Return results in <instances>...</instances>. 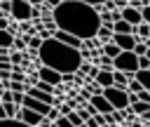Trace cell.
<instances>
[{"instance_id":"cell-15","label":"cell","mask_w":150,"mask_h":127,"mask_svg":"<svg viewBox=\"0 0 150 127\" xmlns=\"http://www.w3.org/2000/svg\"><path fill=\"white\" fill-rule=\"evenodd\" d=\"M96 38H98L101 42L112 40V28H110V24H101V26H98V31H96Z\"/></svg>"},{"instance_id":"cell-14","label":"cell","mask_w":150,"mask_h":127,"mask_svg":"<svg viewBox=\"0 0 150 127\" xmlns=\"http://www.w3.org/2000/svg\"><path fill=\"white\" fill-rule=\"evenodd\" d=\"M120 52H122V49H120V47H117L112 40H108V42H101V54H108L110 59H115Z\"/></svg>"},{"instance_id":"cell-22","label":"cell","mask_w":150,"mask_h":127,"mask_svg":"<svg viewBox=\"0 0 150 127\" xmlns=\"http://www.w3.org/2000/svg\"><path fill=\"white\" fill-rule=\"evenodd\" d=\"M141 19H143L145 24H150V5H148V2L141 5Z\"/></svg>"},{"instance_id":"cell-19","label":"cell","mask_w":150,"mask_h":127,"mask_svg":"<svg viewBox=\"0 0 150 127\" xmlns=\"http://www.w3.org/2000/svg\"><path fill=\"white\" fill-rule=\"evenodd\" d=\"M66 118H68L70 127H82V125H84V122H82V118H80V113H77L75 108H70V111L66 113Z\"/></svg>"},{"instance_id":"cell-27","label":"cell","mask_w":150,"mask_h":127,"mask_svg":"<svg viewBox=\"0 0 150 127\" xmlns=\"http://www.w3.org/2000/svg\"><path fill=\"white\" fill-rule=\"evenodd\" d=\"M7 24H9V16H0V28H7Z\"/></svg>"},{"instance_id":"cell-33","label":"cell","mask_w":150,"mask_h":127,"mask_svg":"<svg viewBox=\"0 0 150 127\" xmlns=\"http://www.w3.org/2000/svg\"><path fill=\"white\" fill-rule=\"evenodd\" d=\"M148 38H150V35H148Z\"/></svg>"},{"instance_id":"cell-11","label":"cell","mask_w":150,"mask_h":127,"mask_svg":"<svg viewBox=\"0 0 150 127\" xmlns=\"http://www.w3.org/2000/svg\"><path fill=\"white\" fill-rule=\"evenodd\" d=\"M110 28H112V33H136V26L129 24V21H124L122 16L115 19V21L110 24Z\"/></svg>"},{"instance_id":"cell-21","label":"cell","mask_w":150,"mask_h":127,"mask_svg":"<svg viewBox=\"0 0 150 127\" xmlns=\"http://www.w3.org/2000/svg\"><path fill=\"white\" fill-rule=\"evenodd\" d=\"M30 85H35L38 89H42V92H49V94H54V89H56V85H49V82H45V80H35V82H30Z\"/></svg>"},{"instance_id":"cell-12","label":"cell","mask_w":150,"mask_h":127,"mask_svg":"<svg viewBox=\"0 0 150 127\" xmlns=\"http://www.w3.org/2000/svg\"><path fill=\"white\" fill-rule=\"evenodd\" d=\"M101 87H110L112 85V71H105V68H98V73H96V78H94Z\"/></svg>"},{"instance_id":"cell-1","label":"cell","mask_w":150,"mask_h":127,"mask_svg":"<svg viewBox=\"0 0 150 127\" xmlns=\"http://www.w3.org/2000/svg\"><path fill=\"white\" fill-rule=\"evenodd\" d=\"M52 19L56 24V28L68 31L77 38H94L101 19L94 5H87L82 0H61L54 9H52Z\"/></svg>"},{"instance_id":"cell-26","label":"cell","mask_w":150,"mask_h":127,"mask_svg":"<svg viewBox=\"0 0 150 127\" xmlns=\"http://www.w3.org/2000/svg\"><path fill=\"white\" fill-rule=\"evenodd\" d=\"M75 111H77V113H80V118H82V122H84V120H87V118H89V115H91V113H89V111H87V108H75Z\"/></svg>"},{"instance_id":"cell-23","label":"cell","mask_w":150,"mask_h":127,"mask_svg":"<svg viewBox=\"0 0 150 127\" xmlns=\"http://www.w3.org/2000/svg\"><path fill=\"white\" fill-rule=\"evenodd\" d=\"M136 94H138L141 101H148V103H150V89H141V92H136Z\"/></svg>"},{"instance_id":"cell-31","label":"cell","mask_w":150,"mask_h":127,"mask_svg":"<svg viewBox=\"0 0 150 127\" xmlns=\"http://www.w3.org/2000/svg\"><path fill=\"white\" fill-rule=\"evenodd\" d=\"M145 56H148V59H150V45H148V49H145Z\"/></svg>"},{"instance_id":"cell-13","label":"cell","mask_w":150,"mask_h":127,"mask_svg":"<svg viewBox=\"0 0 150 127\" xmlns=\"http://www.w3.org/2000/svg\"><path fill=\"white\" fill-rule=\"evenodd\" d=\"M134 78L141 82L143 89H150V68H138V71L134 73Z\"/></svg>"},{"instance_id":"cell-16","label":"cell","mask_w":150,"mask_h":127,"mask_svg":"<svg viewBox=\"0 0 150 127\" xmlns=\"http://www.w3.org/2000/svg\"><path fill=\"white\" fill-rule=\"evenodd\" d=\"M127 82H129V75H127V73H122V71H115V68H112V85H115V87H124V89H127Z\"/></svg>"},{"instance_id":"cell-32","label":"cell","mask_w":150,"mask_h":127,"mask_svg":"<svg viewBox=\"0 0 150 127\" xmlns=\"http://www.w3.org/2000/svg\"><path fill=\"white\" fill-rule=\"evenodd\" d=\"M148 5H150V0H148Z\"/></svg>"},{"instance_id":"cell-2","label":"cell","mask_w":150,"mask_h":127,"mask_svg":"<svg viewBox=\"0 0 150 127\" xmlns=\"http://www.w3.org/2000/svg\"><path fill=\"white\" fill-rule=\"evenodd\" d=\"M38 56H40V63L59 71V73H68V71H77L80 61H82V54L77 47H70L61 40H56L54 35L52 38H45L38 47Z\"/></svg>"},{"instance_id":"cell-17","label":"cell","mask_w":150,"mask_h":127,"mask_svg":"<svg viewBox=\"0 0 150 127\" xmlns=\"http://www.w3.org/2000/svg\"><path fill=\"white\" fill-rule=\"evenodd\" d=\"M12 40H14V35L7 28H0V49H12Z\"/></svg>"},{"instance_id":"cell-9","label":"cell","mask_w":150,"mask_h":127,"mask_svg":"<svg viewBox=\"0 0 150 127\" xmlns=\"http://www.w3.org/2000/svg\"><path fill=\"white\" fill-rule=\"evenodd\" d=\"M120 14H122V19L124 21H129V24H138V21H143L141 19V7H131V5H124L122 9H120Z\"/></svg>"},{"instance_id":"cell-29","label":"cell","mask_w":150,"mask_h":127,"mask_svg":"<svg viewBox=\"0 0 150 127\" xmlns=\"http://www.w3.org/2000/svg\"><path fill=\"white\" fill-rule=\"evenodd\" d=\"M28 5H33V7H38V5H42V0H28Z\"/></svg>"},{"instance_id":"cell-18","label":"cell","mask_w":150,"mask_h":127,"mask_svg":"<svg viewBox=\"0 0 150 127\" xmlns=\"http://www.w3.org/2000/svg\"><path fill=\"white\" fill-rule=\"evenodd\" d=\"M129 108H131L136 115H141V113L150 111V103H148V101H141V99H136V101H131V103H129Z\"/></svg>"},{"instance_id":"cell-25","label":"cell","mask_w":150,"mask_h":127,"mask_svg":"<svg viewBox=\"0 0 150 127\" xmlns=\"http://www.w3.org/2000/svg\"><path fill=\"white\" fill-rule=\"evenodd\" d=\"M21 99H23V92H12V101L16 106H21Z\"/></svg>"},{"instance_id":"cell-8","label":"cell","mask_w":150,"mask_h":127,"mask_svg":"<svg viewBox=\"0 0 150 127\" xmlns=\"http://www.w3.org/2000/svg\"><path fill=\"white\" fill-rule=\"evenodd\" d=\"M56 40H61V42H66V45H70V47H82V38H77V35H73V33H68V31H61V28H54V33H52Z\"/></svg>"},{"instance_id":"cell-10","label":"cell","mask_w":150,"mask_h":127,"mask_svg":"<svg viewBox=\"0 0 150 127\" xmlns=\"http://www.w3.org/2000/svg\"><path fill=\"white\" fill-rule=\"evenodd\" d=\"M40 118H42V113H38V111H30V108L21 106V120L26 122V127H38Z\"/></svg>"},{"instance_id":"cell-7","label":"cell","mask_w":150,"mask_h":127,"mask_svg":"<svg viewBox=\"0 0 150 127\" xmlns=\"http://www.w3.org/2000/svg\"><path fill=\"white\" fill-rule=\"evenodd\" d=\"M38 78L45 80V82H49V85H59V82H61V73L54 71V68H49V66H45V63H40V68H38Z\"/></svg>"},{"instance_id":"cell-6","label":"cell","mask_w":150,"mask_h":127,"mask_svg":"<svg viewBox=\"0 0 150 127\" xmlns=\"http://www.w3.org/2000/svg\"><path fill=\"white\" fill-rule=\"evenodd\" d=\"M141 38L136 33H112V42L120 47V49H131Z\"/></svg>"},{"instance_id":"cell-28","label":"cell","mask_w":150,"mask_h":127,"mask_svg":"<svg viewBox=\"0 0 150 127\" xmlns=\"http://www.w3.org/2000/svg\"><path fill=\"white\" fill-rule=\"evenodd\" d=\"M82 2H87V5H103L105 0H82Z\"/></svg>"},{"instance_id":"cell-5","label":"cell","mask_w":150,"mask_h":127,"mask_svg":"<svg viewBox=\"0 0 150 127\" xmlns=\"http://www.w3.org/2000/svg\"><path fill=\"white\" fill-rule=\"evenodd\" d=\"M30 7L28 0H9V19L14 21H26L30 19Z\"/></svg>"},{"instance_id":"cell-24","label":"cell","mask_w":150,"mask_h":127,"mask_svg":"<svg viewBox=\"0 0 150 127\" xmlns=\"http://www.w3.org/2000/svg\"><path fill=\"white\" fill-rule=\"evenodd\" d=\"M21 59H23V56H21V54H16V52H12V54H9V61H12V66H19V61H21Z\"/></svg>"},{"instance_id":"cell-30","label":"cell","mask_w":150,"mask_h":127,"mask_svg":"<svg viewBox=\"0 0 150 127\" xmlns=\"http://www.w3.org/2000/svg\"><path fill=\"white\" fill-rule=\"evenodd\" d=\"M2 118H7V115H5V106H2V101H0V120H2Z\"/></svg>"},{"instance_id":"cell-20","label":"cell","mask_w":150,"mask_h":127,"mask_svg":"<svg viewBox=\"0 0 150 127\" xmlns=\"http://www.w3.org/2000/svg\"><path fill=\"white\" fill-rule=\"evenodd\" d=\"M94 63H98V68H105V71H112V59H110L108 54H101V59H98V61L94 59Z\"/></svg>"},{"instance_id":"cell-4","label":"cell","mask_w":150,"mask_h":127,"mask_svg":"<svg viewBox=\"0 0 150 127\" xmlns=\"http://www.w3.org/2000/svg\"><path fill=\"white\" fill-rule=\"evenodd\" d=\"M101 94L110 101L112 108H124V106H129V92H127L124 87H115V85H110V87H103Z\"/></svg>"},{"instance_id":"cell-3","label":"cell","mask_w":150,"mask_h":127,"mask_svg":"<svg viewBox=\"0 0 150 127\" xmlns=\"http://www.w3.org/2000/svg\"><path fill=\"white\" fill-rule=\"evenodd\" d=\"M112 68L115 71H122V73H127L129 78L138 71V56L134 54V49H122L115 59H112Z\"/></svg>"}]
</instances>
